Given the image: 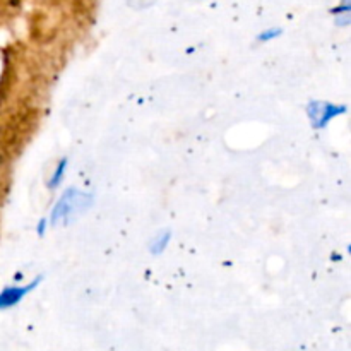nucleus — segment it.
<instances>
[{
    "instance_id": "nucleus-1",
    "label": "nucleus",
    "mask_w": 351,
    "mask_h": 351,
    "mask_svg": "<svg viewBox=\"0 0 351 351\" xmlns=\"http://www.w3.org/2000/svg\"><path fill=\"white\" fill-rule=\"evenodd\" d=\"M88 204H89L88 195L79 194V192H74V191L67 192V194L60 199L57 209H55L53 221L57 223L60 221V219L69 218V216L74 215V213H79L81 209H84Z\"/></svg>"
},
{
    "instance_id": "nucleus-5",
    "label": "nucleus",
    "mask_w": 351,
    "mask_h": 351,
    "mask_svg": "<svg viewBox=\"0 0 351 351\" xmlns=\"http://www.w3.org/2000/svg\"><path fill=\"white\" fill-rule=\"evenodd\" d=\"M281 34V29H267V31H264V33H261L259 34V40L261 41H267V40H273V38H276V36H280Z\"/></svg>"
},
{
    "instance_id": "nucleus-4",
    "label": "nucleus",
    "mask_w": 351,
    "mask_h": 351,
    "mask_svg": "<svg viewBox=\"0 0 351 351\" xmlns=\"http://www.w3.org/2000/svg\"><path fill=\"white\" fill-rule=\"evenodd\" d=\"M65 167H67V161L62 160L60 163H58V168H57V170H55L53 178H51V180H50V187H57L58 182H60V178H62V175H64Z\"/></svg>"
},
{
    "instance_id": "nucleus-2",
    "label": "nucleus",
    "mask_w": 351,
    "mask_h": 351,
    "mask_svg": "<svg viewBox=\"0 0 351 351\" xmlns=\"http://www.w3.org/2000/svg\"><path fill=\"white\" fill-rule=\"evenodd\" d=\"M343 112H345L343 106H332L328 105V103H312V105L308 106V115L312 117V120H314V123L317 127L326 125L332 117H336L338 113Z\"/></svg>"
},
{
    "instance_id": "nucleus-3",
    "label": "nucleus",
    "mask_w": 351,
    "mask_h": 351,
    "mask_svg": "<svg viewBox=\"0 0 351 351\" xmlns=\"http://www.w3.org/2000/svg\"><path fill=\"white\" fill-rule=\"evenodd\" d=\"M38 281H40V280L33 281V283H31L29 287H24V288H7V290H3L2 293H0V308L12 307V305H16L17 302L23 300L24 295H27L31 290H33L34 287H36Z\"/></svg>"
}]
</instances>
